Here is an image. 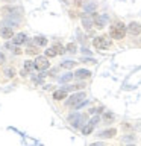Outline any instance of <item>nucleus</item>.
<instances>
[{
    "mask_svg": "<svg viewBox=\"0 0 141 146\" xmlns=\"http://www.w3.org/2000/svg\"><path fill=\"white\" fill-rule=\"evenodd\" d=\"M65 98H67V90H58L53 93L55 100H61V99H65Z\"/></svg>",
    "mask_w": 141,
    "mask_h": 146,
    "instance_id": "6e6552de",
    "label": "nucleus"
},
{
    "mask_svg": "<svg viewBox=\"0 0 141 146\" xmlns=\"http://www.w3.org/2000/svg\"><path fill=\"white\" fill-rule=\"evenodd\" d=\"M5 75L12 78V76H15V70H14V68H6V70H5Z\"/></svg>",
    "mask_w": 141,
    "mask_h": 146,
    "instance_id": "dca6fc26",
    "label": "nucleus"
},
{
    "mask_svg": "<svg viewBox=\"0 0 141 146\" xmlns=\"http://www.w3.org/2000/svg\"><path fill=\"white\" fill-rule=\"evenodd\" d=\"M0 35H2L3 38H12L14 32H12L11 27H2V29H0Z\"/></svg>",
    "mask_w": 141,
    "mask_h": 146,
    "instance_id": "423d86ee",
    "label": "nucleus"
},
{
    "mask_svg": "<svg viewBox=\"0 0 141 146\" xmlns=\"http://www.w3.org/2000/svg\"><path fill=\"white\" fill-rule=\"evenodd\" d=\"M34 66L36 70H45V68H49L50 62H49L47 56H36V59L34 61Z\"/></svg>",
    "mask_w": 141,
    "mask_h": 146,
    "instance_id": "7ed1b4c3",
    "label": "nucleus"
},
{
    "mask_svg": "<svg viewBox=\"0 0 141 146\" xmlns=\"http://www.w3.org/2000/svg\"><path fill=\"white\" fill-rule=\"evenodd\" d=\"M105 21H106V18H105V17H99V15H96V14H94V23H96V26H97L99 29H102V27L105 26Z\"/></svg>",
    "mask_w": 141,
    "mask_h": 146,
    "instance_id": "1a4fd4ad",
    "label": "nucleus"
},
{
    "mask_svg": "<svg viewBox=\"0 0 141 146\" xmlns=\"http://www.w3.org/2000/svg\"><path fill=\"white\" fill-rule=\"evenodd\" d=\"M27 53H29V55H36V53H38V49H35V47H29V49H27Z\"/></svg>",
    "mask_w": 141,
    "mask_h": 146,
    "instance_id": "4be33fe9",
    "label": "nucleus"
},
{
    "mask_svg": "<svg viewBox=\"0 0 141 146\" xmlns=\"http://www.w3.org/2000/svg\"><path fill=\"white\" fill-rule=\"evenodd\" d=\"M90 70H84V68H80V70H76L74 76L79 78V79H85V78H90Z\"/></svg>",
    "mask_w": 141,
    "mask_h": 146,
    "instance_id": "0eeeda50",
    "label": "nucleus"
},
{
    "mask_svg": "<svg viewBox=\"0 0 141 146\" xmlns=\"http://www.w3.org/2000/svg\"><path fill=\"white\" fill-rule=\"evenodd\" d=\"M74 66H76L74 61H65V62L61 64V67H65V68H71V67H74Z\"/></svg>",
    "mask_w": 141,
    "mask_h": 146,
    "instance_id": "2eb2a0df",
    "label": "nucleus"
},
{
    "mask_svg": "<svg viewBox=\"0 0 141 146\" xmlns=\"http://www.w3.org/2000/svg\"><path fill=\"white\" fill-rule=\"evenodd\" d=\"M24 41H26L24 34H18V35H15V38H14V43L15 44H21V43H24Z\"/></svg>",
    "mask_w": 141,
    "mask_h": 146,
    "instance_id": "9b49d317",
    "label": "nucleus"
},
{
    "mask_svg": "<svg viewBox=\"0 0 141 146\" xmlns=\"http://www.w3.org/2000/svg\"><path fill=\"white\" fill-rule=\"evenodd\" d=\"M96 8H97V5H96V3H88V5H85V12H88V14H94Z\"/></svg>",
    "mask_w": 141,
    "mask_h": 146,
    "instance_id": "f8f14e48",
    "label": "nucleus"
},
{
    "mask_svg": "<svg viewBox=\"0 0 141 146\" xmlns=\"http://www.w3.org/2000/svg\"><path fill=\"white\" fill-rule=\"evenodd\" d=\"M24 67H26V70H32V67H35V66L32 64V61H26L24 62Z\"/></svg>",
    "mask_w": 141,
    "mask_h": 146,
    "instance_id": "5701e85b",
    "label": "nucleus"
},
{
    "mask_svg": "<svg viewBox=\"0 0 141 146\" xmlns=\"http://www.w3.org/2000/svg\"><path fill=\"white\" fill-rule=\"evenodd\" d=\"M55 55H58V52L55 49H47V50H45V56H47V58H53Z\"/></svg>",
    "mask_w": 141,
    "mask_h": 146,
    "instance_id": "4468645a",
    "label": "nucleus"
},
{
    "mask_svg": "<svg viewBox=\"0 0 141 146\" xmlns=\"http://www.w3.org/2000/svg\"><path fill=\"white\" fill-rule=\"evenodd\" d=\"M125 34H126V29H125L123 23H117V25L111 26V36L112 38L121 40V38H125Z\"/></svg>",
    "mask_w": 141,
    "mask_h": 146,
    "instance_id": "f257e3e1",
    "label": "nucleus"
},
{
    "mask_svg": "<svg viewBox=\"0 0 141 146\" xmlns=\"http://www.w3.org/2000/svg\"><path fill=\"white\" fill-rule=\"evenodd\" d=\"M82 2H84V0H76V5H82Z\"/></svg>",
    "mask_w": 141,
    "mask_h": 146,
    "instance_id": "cd10ccee",
    "label": "nucleus"
},
{
    "mask_svg": "<svg viewBox=\"0 0 141 146\" xmlns=\"http://www.w3.org/2000/svg\"><path fill=\"white\" fill-rule=\"evenodd\" d=\"M70 79H73V73H68V75L62 76V78H61V82H68Z\"/></svg>",
    "mask_w": 141,
    "mask_h": 146,
    "instance_id": "aec40b11",
    "label": "nucleus"
},
{
    "mask_svg": "<svg viewBox=\"0 0 141 146\" xmlns=\"http://www.w3.org/2000/svg\"><path fill=\"white\" fill-rule=\"evenodd\" d=\"M97 122H99V117H93V119H91V122H90V123H91V125H96Z\"/></svg>",
    "mask_w": 141,
    "mask_h": 146,
    "instance_id": "393cba45",
    "label": "nucleus"
},
{
    "mask_svg": "<svg viewBox=\"0 0 141 146\" xmlns=\"http://www.w3.org/2000/svg\"><path fill=\"white\" fill-rule=\"evenodd\" d=\"M3 61H5V56H3L2 53H0V62H3Z\"/></svg>",
    "mask_w": 141,
    "mask_h": 146,
    "instance_id": "bb28decb",
    "label": "nucleus"
},
{
    "mask_svg": "<svg viewBox=\"0 0 141 146\" xmlns=\"http://www.w3.org/2000/svg\"><path fill=\"white\" fill-rule=\"evenodd\" d=\"M14 52H15L17 55H20V53H21V50H20V49H18V47H15V49H14Z\"/></svg>",
    "mask_w": 141,
    "mask_h": 146,
    "instance_id": "a878e982",
    "label": "nucleus"
},
{
    "mask_svg": "<svg viewBox=\"0 0 141 146\" xmlns=\"http://www.w3.org/2000/svg\"><path fill=\"white\" fill-rule=\"evenodd\" d=\"M115 134H117V131H115V129H114V128H112V129L103 131L102 134H100V137H103V139H111V137H114Z\"/></svg>",
    "mask_w": 141,
    "mask_h": 146,
    "instance_id": "9d476101",
    "label": "nucleus"
},
{
    "mask_svg": "<svg viewBox=\"0 0 141 146\" xmlns=\"http://www.w3.org/2000/svg\"><path fill=\"white\" fill-rule=\"evenodd\" d=\"M76 49H77V47H76V44H74V43H70V44L67 46V50H68V52H71V53H74V52H76Z\"/></svg>",
    "mask_w": 141,
    "mask_h": 146,
    "instance_id": "a211bd4d",
    "label": "nucleus"
},
{
    "mask_svg": "<svg viewBox=\"0 0 141 146\" xmlns=\"http://www.w3.org/2000/svg\"><path fill=\"white\" fill-rule=\"evenodd\" d=\"M35 44L45 46V44H47V40H45V38H43V36H36V38H35Z\"/></svg>",
    "mask_w": 141,
    "mask_h": 146,
    "instance_id": "ddd939ff",
    "label": "nucleus"
},
{
    "mask_svg": "<svg viewBox=\"0 0 141 146\" xmlns=\"http://www.w3.org/2000/svg\"><path fill=\"white\" fill-rule=\"evenodd\" d=\"M82 21H84V26L86 27V29H88V27H91V25H93V21H91L90 18H86V17H84V20H82Z\"/></svg>",
    "mask_w": 141,
    "mask_h": 146,
    "instance_id": "6ab92c4d",
    "label": "nucleus"
},
{
    "mask_svg": "<svg viewBox=\"0 0 141 146\" xmlns=\"http://www.w3.org/2000/svg\"><path fill=\"white\" fill-rule=\"evenodd\" d=\"M82 99H85V93H77V94H71L70 99L67 100V105H73V107H76L77 104L82 102Z\"/></svg>",
    "mask_w": 141,
    "mask_h": 146,
    "instance_id": "20e7f679",
    "label": "nucleus"
},
{
    "mask_svg": "<svg viewBox=\"0 0 141 146\" xmlns=\"http://www.w3.org/2000/svg\"><path fill=\"white\" fill-rule=\"evenodd\" d=\"M93 44H94L96 49L105 50V49H108L109 46H111V40H109L108 36H99V38H94Z\"/></svg>",
    "mask_w": 141,
    "mask_h": 146,
    "instance_id": "f03ea898",
    "label": "nucleus"
},
{
    "mask_svg": "<svg viewBox=\"0 0 141 146\" xmlns=\"http://www.w3.org/2000/svg\"><path fill=\"white\" fill-rule=\"evenodd\" d=\"M93 126H94V125H91V123H90L88 126H85L84 129H82V132H84V134H90V132L93 131Z\"/></svg>",
    "mask_w": 141,
    "mask_h": 146,
    "instance_id": "412c9836",
    "label": "nucleus"
},
{
    "mask_svg": "<svg viewBox=\"0 0 141 146\" xmlns=\"http://www.w3.org/2000/svg\"><path fill=\"white\" fill-rule=\"evenodd\" d=\"M53 49L56 50L58 53H64V52H65V49H64V47H62L61 44H55V46H53Z\"/></svg>",
    "mask_w": 141,
    "mask_h": 146,
    "instance_id": "f3484780",
    "label": "nucleus"
},
{
    "mask_svg": "<svg viewBox=\"0 0 141 146\" xmlns=\"http://www.w3.org/2000/svg\"><path fill=\"white\" fill-rule=\"evenodd\" d=\"M127 31H129L132 35H138V34H141V25H140V23H136V21H134V23H130V25H129Z\"/></svg>",
    "mask_w": 141,
    "mask_h": 146,
    "instance_id": "39448f33",
    "label": "nucleus"
},
{
    "mask_svg": "<svg viewBox=\"0 0 141 146\" xmlns=\"http://www.w3.org/2000/svg\"><path fill=\"white\" fill-rule=\"evenodd\" d=\"M105 119H106V120H111V119H114V114L106 113V114H105Z\"/></svg>",
    "mask_w": 141,
    "mask_h": 146,
    "instance_id": "b1692460",
    "label": "nucleus"
}]
</instances>
